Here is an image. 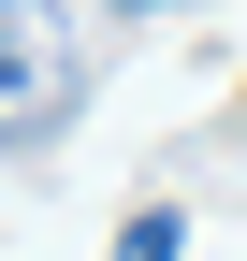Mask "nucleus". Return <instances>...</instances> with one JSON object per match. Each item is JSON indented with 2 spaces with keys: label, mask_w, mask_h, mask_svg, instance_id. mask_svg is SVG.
I'll return each mask as SVG.
<instances>
[{
  "label": "nucleus",
  "mask_w": 247,
  "mask_h": 261,
  "mask_svg": "<svg viewBox=\"0 0 247 261\" xmlns=\"http://www.w3.org/2000/svg\"><path fill=\"white\" fill-rule=\"evenodd\" d=\"M116 15H175V0H116Z\"/></svg>",
  "instance_id": "3"
},
{
  "label": "nucleus",
  "mask_w": 247,
  "mask_h": 261,
  "mask_svg": "<svg viewBox=\"0 0 247 261\" xmlns=\"http://www.w3.org/2000/svg\"><path fill=\"white\" fill-rule=\"evenodd\" d=\"M87 102V44L58 0H0V145H44Z\"/></svg>",
  "instance_id": "1"
},
{
  "label": "nucleus",
  "mask_w": 247,
  "mask_h": 261,
  "mask_svg": "<svg viewBox=\"0 0 247 261\" xmlns=\"http://www.w3.org/2000/svg\"><path fill=\"white\" fill-rule=\"evenodd\" d=\"M116 261H189V218H160V203H145L131 232H116Z\"/></svg>",
  "instance_id": "2"
}]
</instances>
